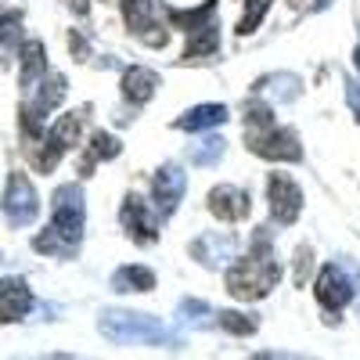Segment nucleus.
Wrapping results in <instances>:
<instances>
[{"label": "nucleus", "mask_w": 360, "mask_h": 360, "mask_svg": "<svg viewBox=\"0 0 360 360\" xmlns=\"http://www.w3.org/2000/svg\"><path fill=\"white\" fill-rule=\"evenodd\" d=\"M278 278H281V266H278L274 252H270L266 238H259L256 252H249L245 259H238V263L231 266L227 292H231L234 299H263L270 288L278 285Z\"/></svg>", "instance_id": "f257e3e1"}, {"label": "nucleus", "mask_w": 360, "mask_h": 360, "mask_svg": "<svg viewBox=\"0 0 360 360\" xmlns=\"http://www.w3.org/2000/svg\"><path fill=\"white\" fill-rule=\"evenodd\" d=\"M303 209V191L288 173H270V213L278 217V224H292Z\"/></svg>", "instance_id": "f03ea898"}, {"label": "nucleus", "mask_w": 360, "mask_h": 360, "mask_svg": "<svg viewBox=\"0 0 360 360\" xmlns=\"http://www.w3.org/2000/svg\"><path fill=\"white\" fill-rule=\"evenodd\" d=\"M29 307H33V295H29L22 278H4L0 281V324L18 321Z\"/></svg>", "instance_id": "7ed1b4c3"}, {"label": "nucleus", "mask_w": 360, "mask_h": 360, "mask_svg": "<svg viewBox=\"0 0 360 360\" xmlns=\"http://www.w3.org/2000/svg\"><path fill=\"white\" fill-rule=\"evenodd\" d=\"M317 299H321V307H328V310H342L346 303H349V285H346V278L339 274L335 266H324L321 270V278H317Z\"/></svg>", "instance_id": "20e7f679"}, {"label": "nucleus", "mask_w": 360, "mask_h": 360, "mask_svg": "<svg viewBox=\"0 0 360 360\" xmlns=\"http://www.w3.org/2000/svg\"><path fill=\"white\" fill-rule=\"evenodd\" d=\"M209 205H213V213L220 220H245L249 217V195L242 188H217L209 195Z\"/></svg>", "instance_id": "39448f33"}, {"label": "nucleus", "mask_w": 360, "mask_h": 360, "mask_svg": "<svg viewBox=\"0 0 360 360\" xmlns=\"http://www.w3.org/2000/svg\"><path fill=\"white\" fill-rule=\"evenodd\" d=\"M123 86H127V98H134V101H148V98H152V90H155V76H152V72H144V69H134V72H127Z\"/></svg>", "instance_id": "423d86ee"}, {"label": "nucleus", "mask_w": 360, "mask_h": 360, "mask_svg": "<svg viewBox=\"0 0 360 360\" xmlns=\"http://www.w3.org/2000/svg\"><path fill=\"white\" fill-rule=\"evenodd\" d=\"M266 8H270V0H245V18L238 25V33H252L259 25V18L266 15Z\"/></svg>", "instance_id": "0eeeda50"}, {"label": "nucleus", "mask_w": 360, "mask_h": 360, "mask_svg": "<svg viewBox=\"0 0 360 360\" xmlns=\"http://www.w3.org/2000/svg\"><path fill=\"white\" fill-rule=\"evenodd\" d=\"M220 324L231 328V332H242V335L256 328V321H249V317H242V314H220Z\"/></svg>", "instance_id": "6e6552de"}]
</instances>
